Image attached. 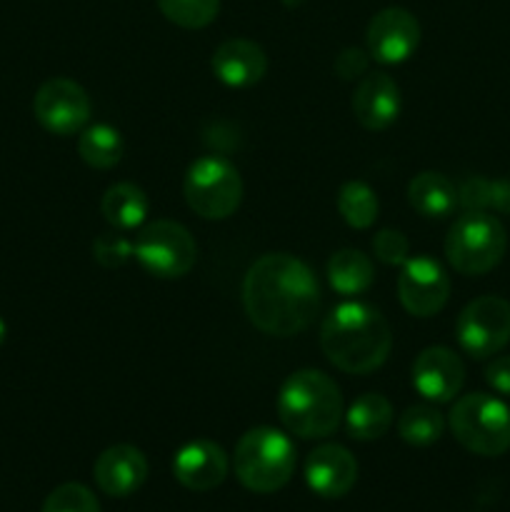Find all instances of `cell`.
<instances>
[{"mask_svg":"<svg viewBox=\"0 0 510 512\" xmlns=\"http://www.w3.org/2000/svg\"><path fill=\"white\" fill-rule=\"evenodd\" d=\"M508 250V235L495 215L470 210L463 213L448 230L445 258L458 273L485 275L503 260Z\"/></svg>","mask_w":510,"mask_h":512,"instance_id":"cell-6","label":"cell"},{"mask_svg":"<svg viewBox=\"0 0 510 512\" xmlns=\"http://www.w3.org/2000/svg\"><path fill=\"white\" fill-rule=\"evenodd\" d=\"M455 335L470 358H493L510 343V303L495 295L470 300L458 315Z\"/></svg>","mask_w":510,"mask_h":512,"instance_id":"cell-9","label":"cell"},{"mask_svg":"<svg viewBox=\"0 0 510 512\" xmlns=\"http://www.w3.org/2000/svg\"><path fill=\"white\" fill-rule=\"evenodd\" d=\"M485 380L500 395H510V355H500L485 368Z\"/></svg>","mask_w":510,"mask_h":512,"instance_id":"cell-32","label":"cell"},{"mask_svg":"<svg viewBox=\"0 0 510 512\" xmlns=\"http://www.w3.org/2000/svg\"><path fill=\"white\" fill-rule=\"evenodd\" d=\"M465 365L455 350L445 345L425 348L413 363V385L430 403H450L463 390Z\"/></svg>","mask_w":510,"mask_h":512,"instance_id":"cell-13","label":"cell"},{"mask_svg":"<svg viewBox=\"0 0 510 512\" xmlns=\"http://www.w3.org/2000/svg\"><path fill=\"white\" fill-rule=\"evenodd\" d=\"M35 120L48 133L68 138L80 133L90 120V98L83 85L70 78H50L33 98Z\"/></svg>","mask_w":510,"mask_h":512,"instance_id":"cell-10","label":"cell"},{"mask_svg":"<svg viewBox=\"0 0 510 512\" xmlns=\"http://www.w3.org/2000/svg\"><path fill=\"white\" fill-rule=\"evenodd\" d=\"M243 305L260 333L293 338L310 328L318 315L320 285L313 270L295 255L268 253L245 273Z\"/></svg>","mask_w":510,"mask_h":512,"instance_id":"cell-1","label":"cell"},{"mask_svg":"<svg viewBox=\"0 0 510 512\" xmlns=\"http://www.w3.org/2000/svg\"><path fill=\"white\" fill-rule=\"evenodd\" d=\"M328 280L340 295H360L373 285V260L353 248L338 250L328 260Z\"/></svg>","mask_w":510,"mask_h":512,"instance_id":"cell-22","label":"cell"},{"mask_svg":"<svg viewBox=\"0 0 510 512\" xmlns=\"http://www.w3.org/2000/svg\"><path fill=\"white\" fill-rule=\"evenodd\" d=\"M378 195L360 180H350L338 193V213L350 228L365 230L378 220Z\"/></svg>","mask_w":510,"mask_h":512,"instance_id":"cell-25","label":"cell"},{"mask_svg":"<svg viewBox=\"0 0 510 512\" xmlns=\"http://www.w3.org/2000/svg\"><path fill=\"white\" fill-rule=\"evenodd\" d=\"M450 433L465 450L498 458L510 450V408L488 393H470L455 400L448 415Z\"/></svg>","mask_w":510,"mask_h":512,"instance_id":"cell-5","label":"cell"},{"mask_svg":"<svg viewBox=\"0 0 510 512\" xmlns=\"http://www.w3.org/2000/svg\"><path fill=\"white\" fill-rule=\"evenodd\" d=\"M393 418V405L385 395L365 393L345 413V430L353 440L370 443V440H378L388 433Z\"/></svg>","mask_w":510,"mask_h":512,"instance_id":"cell-20","label":"cell"},{"mask_svg":"<svg viewBox=\"0 0 510 512\" xmlns=\"http://www.w3.org/2000/svg\"><path fill=\"white\" fill-rule=\"evenodd\" d=\"M40 512H100V503L93 490L85 485L65 483L45 498Z\"/></svg>","mask_w":510,"mask_h":512,"instance_id":"cell-28","label":"cell"},{"mask_svg":"<svg viewBox=\"0 0 510 512\" xmlns=\"http://www.w3.org/2000/svg\"><path fill=\"white\" fill-rule=\"evenodd\" d=\"M133 255L145 273L163 280L183 278L198 258V245L188 228L175 220H155L133 240Z\"/></svg>","mask_w":510,"mask_h":512,"instance_id":"cell-8","label":"cell"},{"mask_svg":"<svg viewBox=\"0 0 510 512\" xmlns=\"http://www.w3.org/2000/svg\"><path fill=\"white\" fill-rule=\"evenodd\" d=\"M305 0H283L285 8H298V5H303Z\"/></svg>","mask_w":510,"mask_h":512,"instance_id":"cell-34","label":"cell"},{"mask_svg":"<svg viewBox=\"0 0 510 512\" xmlns=\"http://www.w3.org/2000/svg\"><path fill=\"white\" fill-rule=\"evenodd\" d=\"M343 415L340 388L323 370H298L280 388L278 418L295 438H328L338 430Z\"/></svg>","mask_w":510,"mask_h":512,"instance_id":"cell-3","label":"cell"},{"mask_svg":"<svg viewBox=\"0 0 510 512\" xmlns=\"http://www.w3.org/2000/svg\"><path fill=\"white\" fill-rule=\"evenodd\" d=\"M368 53L383 65L405 63L418 50L420 23L410 10L385 8L368 23Z\"/></svg>","mask_w":510,"mask_h":512,"instance_id":"cell-12","label":"cell"},{"mask_svg":"<svg viewBox=\"0 0 510 512\" xmlns=\"http://www.w3.org/2000/svg\"><path fill=\"white\" fill-rule=\"evenodd\" d=\"M298 463L293 440L275 428H253L238 440L233 455L235 475L250 493H278L290 483Z\"/></svg>","mask_w":510,"mask_h":512,"instance_id":"cell-4","label":"cell"},{"mask_svg":"<svg viewBox=\"0 0 510 512\" xmlns=\"http://www.w3.org/2000/svg\"><path fill=\"white\" fill-rule=\"evenodd\" d=\"M125 153L123 135L113 125L95 123L80 130L78 138V155L88 168L93 170H110L120 163Z\"/></svg>","mask_w":510,"mask_h":512,"instance_id":"cell-23","label":"cell"},{"mask_svg":"<svg viewBox=\"0 0 510 512\" xmlns=\"http://www.w3.org/2000/svg\"><path fill=\"white\" fill-rule=\"evenodd\" d=\"M443 430L445 420L433 405H413L398 420L400 438L408 445H415V448H428V445L438 443Z\"/></svg>","mask_w":510,"mask_h":512,"instance_id":"cell-26","label":"cell"},{"mask_svg":"<svg viewBox=\"0 0 510 512\" xmlns=\"http://www.w3.org/2000/svg\"><path fill=\"white\" fill-rule=\"evenodd\" d=\"M410 243L400 230H380L373 238V253L385 265H403L408 260Z\"/></svg>","mask_w":510,"mask_h":512,"instance_id":"cell-29","label":"cell"},{"mask_svg":"<svg viewBox=\"0 0 510 512\" xmlns=\"http://www.w3.org/2000/svg\"><path fill=\"white\" fill-rule=\"evenodd\" d=\"M228 468V455L213 440H190L173 458L175 480L195 493H208L223 485Z\"/></svg>","mask_w":510,"mask_h":512,"instance_id":"cell-15","label":"cell"},{"mask_svg":"<svg viewBox=\"0 0 510 512\" xmlns=\"http://www.w3.org/2000/svg\"><path fill=\"white\" fill-rule=\"evenodd\" d=\"M320 348L338 370L368 375L388 360L393 333L378 308L360 300H348L330 310L320 328Z\"/></svg>","mask_w":510,"mask_h":512,"instance_id":"cell-2","label":"cell"},{"mask_svg":"<svg viewBox=\"0 0 510 512\" xmlns=\"http://www.w3.org/2000/svg\"><path fill=\"white\" fill-rule=\"evenodd\" d=\"M458 205L465 213L495 210L500 215H510V178L488 180L480 175H470L458 185Z\"/></svg>","mask_w":510,"mask_h":512,"instance_id":"cell-24","label":"cell"},{"mask_svg":"<svg viewBox=\"0 0 510 512\" xmlns=\"http://www.w3.org/2000/svg\"><path fill=\"white\" fill-rule=\"evenodd\" d=\"M158 8L170 23L200 30L218 18L220 0H158Z\"/></svg>","mask_w":510,"mask_h":512,"instance_id":"cell-27","label":"cell"},{"mask_svg":"<svg viewBox=\"0 0 510 512\" xmlns=\"http://www.w3.org/2000/svg\"><path fill=\"white\" fill-rule=\"evenodd\" d=\"M408 203L423 218H448L458 208V188L435 170H423L408 183Z\"/></svg>","mask_w":510,"mask_h":512,"instance_id":"cell-19","label":"cell"},{"mask_svg":"<svg viewBox=\"0 0 510 512\" xmlns=\"http://www.w3.org/2000/svg\"><path fill=\"white\" fill-rule=\"evenodd\" d=\"M93 478L110 498H128L148 480V460L135 445H110L95 460Z\"/></svg>","mask_w":510,"mask_h":512,"instance_id":"cell-16","label":"cell"},{"mask_svg":"<svg viewBox=\"0 0 510 512\" xmlns=\"http://www.w3.org/2000/svg\"><path fill=\"white\" fill-rule=\"evenodd\" d=\"M350 105L365 130H385L400 115V88L388 73L363 75Z\"/></svg>","mask_w":510,"mask_h":512,"instance_id":"cell-17","label":"cell"},{"mask_svg":"<svg viewBox=\"0 0 510 512\" xmlns=\"http://www.w3.org/2000/svg\"><path fill=\"white\" fill-rule=\"evenodd\" d=\"M5 338H8V325H5V320L0 318V345L5 343Z\"/></svg>","mask_w":510,"mask_h":512,"instance_id":"cell-33","label":"cell"},{"mask_svg":"<svg viewBox=\"0 0 510 512\" xmlns=\"http://www.w3.org/2000/svg\"><path fill=\"white\" fill-rule=\"evenodd\" d=\"M210 68L220 83L230 88H250L263 80L268 70V55L253 40L230 38L215 48Z\"/></svg>","mask_w":510,"mask_h":512,"instance_id":"cell-18","label":"cell"},{"mask_svg":"<svg viewBox=\"0 0 510 512\" xmlns=\"http://www.w3.org/2000/svg\"><path fill=\"white\" fill-rule=\"evenodd\" d=\"M100 210L115 230H135L148 218L150 203L143 188L135 183H115L105 190Z\"/></svg>","mask_w":510,"mask_h":512,"instance_id":"cell-21","label":"cell"},{"mask_svg":"<svg viewBox=\"0 0 510 512\" xmlns=\"http://www.w3.org/2000/svg\"><path fill=\"white\" fill-rule=\"evenodd\" d=\"M185 203L205 220H225L240 208L243 180L238 168L220 155L198 158L185 173Z\"/></svg>","mask_w":510,"mask_h":512,"instance_id":"cell-7","label":"cell"},{"mask_svg":"<svg viewBox=\"0 0 510 512\" xmlns=\"http://www.w3.org/2000/svg\"><path fill=\"white\" fill-rule=\"evenodd\" d=\"M398 295L403 308L415 318H433L450 298V278L438 260L415 255L403 263L398 278Z\"/></svg>","mask_w":510,"mask_h":512,"instance_id":"cell-11","label":"cell"},{"mask_svg":"<svg viewBox=\"0 0 510 512\" xmlns=\"http://www.w3.org/2000/svg\"><path fill=\"white\" fill-rule=\"evenodd\" d=\"M93 253L103 268H120L133 255V243L120 235H100L93 245Z\"/></svg>","mask_w":510,"mask_h":512,"instance_id":"cell-30","label":"cell"},{"mask_svg":"<svg viewBox=\"0 0 510 512\" xmlns=\"http://www.w3.org/2000/svg\"><path fill=\"white\" fill-rule=\"evenodd\" d=\"M368 55L360 48H345L340 50V55L335 58V73L343 80H355L363 78L368 73Z\"/></svg>","mask_w":510,"mask_h":512,"instance_id":"cell-31","label":"cell"},{"mask_svg":"<svg viewBox=\"0 0 510 512\" xmlns=\"http://www.w3.org/2000/svg\"><path fill=\"white\" fill-rule=\"evenodd\" d=\"M355 480H358V460L343 445H318L305 460V483L320 498H343L353 490Z\"/></svg>","mask_w":510,"mask_h":512,"instance_id":"cell-14","label":"cell"}]
</instances>
